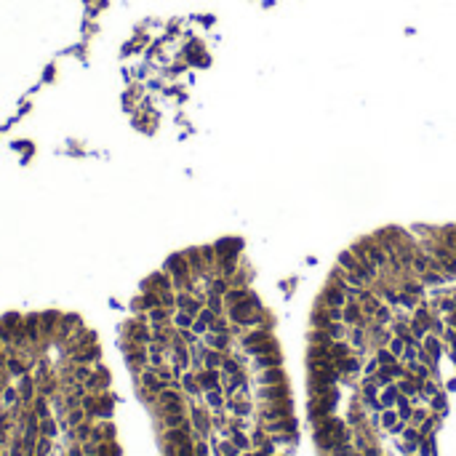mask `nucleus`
Returning <instances> with one entry per match:
<instances>
[{
  "mask_svg": "<svg viewBox=\"0 0 456 456\" xmlns=\"http://www.w3.org/2000/svg\"><path fill=\"white\" fill-rule=\"evenodd\" d=\"M376 360H379V366H392V363H398V358L392 355L390 347H382V350L376 352Z\"/></svg>",
  "mask_w": 456,
  "mask_h": 456,
  "instance_id": "16",
  "label": "nucleus"
},
{
  "mask_svg": "<svg viewBox=\"0 0 456 456\" xmlns=\"http://www.w3.org/2000/svg\"><path fill=\"white\" fill-rule=\"evenodd\" d=\"M216 251L219 253H243V240L240 237H222V240H216Z\"/></svg>",
  "mask_w": 456,
  "mask_h": 456,
  "instance_id": "7",
  "label": "nucleus"
},
{
  "mask_svg": "<svg viewBox=\"0 0 456 456\" xmlns=\"http://www.w3.org/2000/svg\"><path fill=\"white\" fill-rule=\"evenodd\" d=\"M334 366H336V371H339V376H355V374H358V371L363 368L360 360L355 358V355H347V358H342V360H334Z\"/></svg>",
  "mask_w": 456,
  "mask_h": 456,
  "instance_id": "4",
  "label": "nucleus"
},
{
  "mask_svg": "<svg viewBox=\"0 0 456 456\" xmlns=\"http://www.w3.org/2000/svg\"><path fill=\"white\" fill-rule=\"evenodd\" d=\"M440 344H443V339H440L438 334H432V331H430V334L422 339V347H424V350H427V352H430L435 360L440 358Z\"/></svg>",
  "mask_w": 456,
  "mask_h": 456,
  "instance_id": "11",
  "label": "nucleus"
},
{
  "mask_svg": "<svg viewBox=\"0 0 456 456\" xmlns=\"http://www.w3.org/2000/svg\"><path fill=\"white\" fill-rule=\"evenodd\" d=\"M232 443L240 448V451H248V448H251L248 435H243V432H237V430H232Z\"/></svg>",
  "mask_w": 456,
  "mask_h": 456,
  "instance_id": "19",
  "label": "nucleus"
},
{
  "mask_svg": "<svg viewBox=\"0 0 456 456\" xmlns=\"http://www.w3.org/2000/svg\"><path fill=\"white\" fill-rule=\"evenodd\" d=\"M256 398L261 403H277V400H288V384L280 382V384H267L256 392Z\"/></svg>",
  "mask_w": 456,
  "mask_h": 456,
  "instance_id": "2",
  "label": "nucleus"
},
{
  "mask_svg": "<svg viewBox=\"0 0 456 456\" xmlns=\"http://www.w3.org/2000/svg\"><path fill=\"white\" fill-rule=\"evenodd\" d=\"M430 400H432V408H438L440 414L446 411V395H443V392H438V395H435V398H430Z\"/></svg>",
  "mask_w": 456,
  "mask_h": 456,
  "instance_id": "20",
  "label": "nucleus"
},
{
  "mask_svg": "<svg viewBox=\"0 0 456 456\" xmlns=\"http://www.w3.org/2000/svg\"><path fill=\"white\" fill-rule=\"evenodd\" d=\"M293 283H296L293 277H291V280H283V283H280V288H283L285 293H291V291H293Z\"/></svg>",
  "mask_w": 456,
  "mask_h": 456,
  "instance_id": "21",
  "label": "nucleus"
},
{
  "mask_svg": "<svg viewBox=\"0 0 456 456\" xmlns=\"http://www.w3.org/2000/svg\"><path fill=\"white\" fill-rule=\"evenodd\" d=\"M387 347L392 350V355H395V358H400V355H403V350H406V342H403V339H400V336H390Z\"/></svg>",
  "mask_w": 456,
  "mask_h": 456,
  "instance_id": "18",
  "label": "nucleus"
},
{
  "mask_svg": "<svg viewBox=\"0 0 456 456\" xmlns=\"http://www.w3.org/2000/svg\"><path fill=\"white\" fill-rule=\"evenodd\" d=\"M419 280L424 283V288H438V285L448 283V277L443 272H438V269H427V272L419 275Z\"/></svg>",
  "mask_w": 456,
  "mask_h": 456,
  "instance_id": "8",
  "label": "nucleus"
},
{
  "mask_svg": "<svg viewBox=\"0 0 456 456\" xmlns=\"http://www.w3.org/2000/svg\"><path fill=\"white\" fill-rule=\"evenodd\" d=\"M331 360H342V358H347V355H352V350H350V344L344 342V339H339V342H331Z\"/></svg>",
  "mask_w": 456,
  "mask_h": 456,
  "instance_id": "12",
  "label": "nucleus"
},
{
  "mask_svg": "<svg viewBox=\"0 0 456 456\" xmlns=\"http://www.w3.org/2000/svg\"><path fill=\"white\" fill-rule=\"evenodd\" d=\"M307 342H310V344H328L331 347L334 339H331V334H328L326 328H312L310 334H307Z\"/></svg>",
  "mask_w": 456,
  "mask_h": 456,
  "instance_id": "14",
  "label": "nucleus"
},
{
  "mask_svg": "<svg viewBox=\"0 0 456 456\" xmlns=\"http://www.w3.org/2000/svg\"><path fill=\"white\" fill-rule=\"evenodd\" d=\"M312 326L315 328H326L328 323H331V315H328V307H315L312 310Z\"/></svg>",
  "mask_w": 456,
  "mask_h": 456,
  "instance_id": "13",
  "label": "nucleus"
},
{
  "mask_svg": "<svg viewBox=\"0 0 456 456\" xmlns=\"http://www.w3.org/2000/svg\"><path fill=\"white\" fill-rule=\"evenodd\" d=\"M454 301H456V288H454Z\"/></svg>",
  "mask_w": 456,
  "mask_h": 456,
  "instance_id": "23",
  "label": "nucleus"
},
{
  "mask_svg": "<svg viewBox=\"0 0 456 456\" xmlns=\"http://www.w3.org/2000/svg\"><path fill=\"white\" fill-rule=\"evenodd\" d=\"M280 382H285V374H283L280 366H277V368H261L259 371V384H261V387H267V384H280Z\"/></svg>",
  "mask_w": 456,
  "mask_h": 456,
  "instance_id": "6",
  "label": "nucleus"
},
{
  "mask_svg": "<svg viewBox=\"0 0 456 456\" xmlns=\"http://www.w3.org/2000/svg\"><path fill=\"white\" fill-rule=\"evenodd\" d=\"M398 419H400V416H398V411H392V408H384V411H382V424H384V430H392V427L398 424Z\"/></svg>",
  "mask_w": 456,
  "mask_h": 456,
  "instance_id": "17",
  "label": "nucleus"
},
{
  "mask_svg": "<svg viewBox=\"0 0 456 456\" xmlns=\"http://www.w3.org/2000/svg\"><path fill=\"white\" fill-rule=\"evenodd\" d=\"M448 390H451V392H456V379H451V382H448Z\"/></svg>",
  "mask_w": 456,
  "mask_h": 456,
  "instance_id": "22",
  "label": "nucleus"
},
{
  "mask_svg": "<svg viewBox=\"0 0 456 456\" xmlns=\"http://www.w3.org/2000/svg\"><path fill=\"white\" fill-rule=\"evenodd\" d=\"M374 320H376V323H382V326H387V323H392L390 304H379V310L374 312Z\"/></svg>",
  "mask_w": 456,
  "mask_h": 456,
  "instance_id": "15",
  "label": "nucleus"
},
{
  "mask_svg": "<svg viewBox=\"0 0 456 456\" xmlns=\"http://www.w3.org/2000/svg\"><path fill=\"white\" fill-rule=\"evenodd\" d=\"M400 291L411 293V296H416V299H422L424 296V283L419 280V277H416V280H414V277H406V280L400 283Z\"/></svg>",
  "mask_w": 456,
  "mask_h": 456,
  "instance_id": "10",
  "label": "nucleus"
},
{
  "mask_svg": "<svg viewBox=\"0 0 456 456\" xmlns=\"http://www.w3.org/2000/svg\"><path fill=\"white\" fill-rule=\"evenodd\" d=\"M398 398H400V390H398V384L392 382V384H387V387L382 390V395H379V403H382V408H392L398 403Z\"/></svg>",
  "mask_w": 456,
  "mask_h": 456,
  "instance_id": "9",
  "label": "nucleus"
},
{
  "mask_svg": "<svg viewBox=\"0 0 456 456\" xmlns=\"http://www.w3.org/2000/svg\"><path fill=\"white\" fill-rule=\"evenodd\" d=\"M280 363H283L280 350H272V352H264V355H256V358H253V366H256L259 371L261 368H277Z\"/></svg>",
  "mask_w": 456,
  "mask_h": 456,
  "instance_id": "5",
  "label": "nucleus"
},
{
  "mask_svg": "<svg viewBox=\"0 0 456 456\" xmlns=\"http://www.w3.org/2000/svg\"><path fill=\"white\" fill-rule=\"evenodd\" d=\"M342 320L347 323V326H366V312H363V307H360V301L358 299H350L344 304V310H342Z\"/></svg>",
  "mask_w": 456,
  "mask_h": 456,
  "instance_id": "1",
  "label": "nucleus"
},
{
  "mask_svg": "<svg viewBox=\"0 0 456 456\" xmlns=\"http://www.w3.org/2000/svg\"><path fill=\"white\" fill-rule=\"evenodd\" d=\"M347 304V296L342 288H336V285L326 283V288H323V293L318 296V307H344Z\"/></svg>",
  "mask_w": 456,
  "mask_h": 456,
  "instance_id": "3",
  "label": "nucleus"
}]
</instances>
